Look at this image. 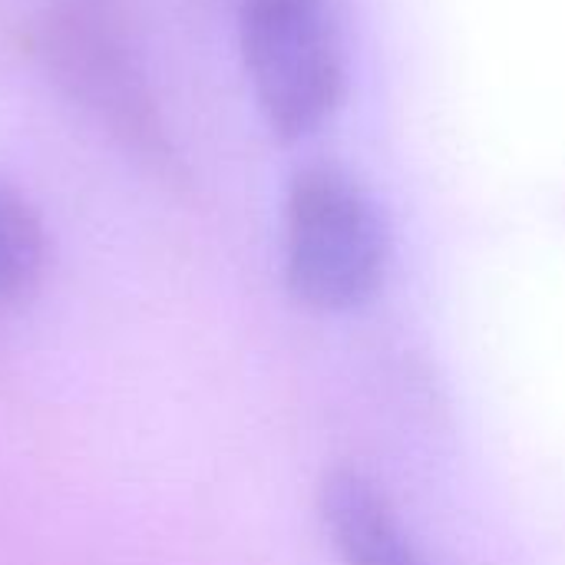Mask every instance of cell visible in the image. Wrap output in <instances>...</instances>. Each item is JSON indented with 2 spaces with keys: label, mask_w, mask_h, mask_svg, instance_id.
Here are the masks:
<instances>
[{
  "label": "cell",
  "mask_w": 565,
  "mask_h": 565,
  "mask_svg": "<svg viewBox=\"0 0 565 565\" xmlns=\"http://www.w3.org/2000/svg\"><path fill=\"white\" fill-rule=\"evenodd\" d=\"M321 516L344 565H424L387 497L358 470H334L324 480Z\"/></svg>",
  "instance_id": "cell-4"
},
{
  "label": "cell",
  "mask_w": 565,
  "mask_h": 565,
  "mask_svg": "<svg viewBox=\"0 0 565 565\" xmlns=\"http://www.w3.org/2000/svg\"><path fill=\"white\" fill-rule=\"evenodd\" d=\"M36 56L56 89L152 169L175 162L142 53L106 0H56L36 23Z\"/></svg>",
  "instance_id": "cell-1"
},
{
  "label": "cell",
  "mask_w": 565,
  "mask_h": 565,
  "mask_svg": "<svg viewBox=\"0 0 565 565\" xmlns=\"http://www.w3.org/2000/svg\"><path fill=\"white\" fill-rule=\"evenodd\" d=\"M46 271V228L36 209L0 185V305L26 298Z\"/></svg>",
  "instance_id": "cell-5"
},
{
  "label": "cell",
  "mask_w": 565,
  "mask_h": 565,
  "mask_svg": "<svg viewBox=\"0 0 565 565\" xmlns=\"http://www.w3.org/2000/svg\"><path fill=\"white\" fill-rule=\"evenodd\" d=\"M238 40L255 99L285 142L315 132L344 99L334 0H242Z\"/></svg>",
  "instance_id": "cell-3"
},
{
  "label": "cell",
  "mask_w": 565,
  "mask_h": 565,
  "mask_svg": "<svg viewBox=\"0 0 565 565\" xmlns=\"http://www.w3.org/2000/svg\"><path fill=\"white\" fill-rule=\"evenodd\" d=\"M387 268V232L371 195L338 166H308L285 202V278L318 311L364 305Z\"/></svg>",
  "instance_id": "cell-2"
}]
</instances>
